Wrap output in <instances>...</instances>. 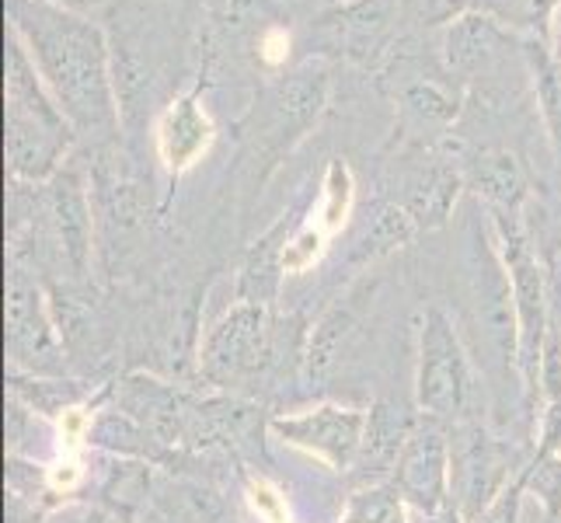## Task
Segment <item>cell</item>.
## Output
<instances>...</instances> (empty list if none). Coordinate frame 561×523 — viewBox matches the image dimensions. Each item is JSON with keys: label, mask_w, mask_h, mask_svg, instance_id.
<instances>
[{"label": "cell", "mask_w": 561, "mask_h": 523, "mask_svg": "<svg viewBox=\"0 0 561 523\" xmlns=\"http://www.w3.org/2000/svg\"><path fill=\"white\" fill-rule=\"evenodd\" d=\"M324 241H328V230L321 224H304L297 227L294 235L286 238V248H283V265H286V276H300L307 273L324 251Z\"/></svg>", "instance_id": "d4e9b609"}, {"label": "cell", "mask_w": 561, "mask_h": 523, "mask_svg": "<svg viewBox=\"0 0 561 523\" xmlns=\"http://www.w3.org/2000/svg\"><path fill=\"white\" fill-rule=\"evenodd\" d=\"M339 523H409V502L401 499L391 481L356 486L353 496L345 499Z\"/></svg>", "instance_id": "ffe728a7"}, {"label": "cell", "mask_w": 561, "mask_h": 523, "mask_svg": "<svg viewBox=\"0 0 561 523\" xmlns=\"http://www.w3.org/2000/svg\"><path fill=\"white\" fill-rule=\"evenodd\" d=\"M419 416H404L394 405H377L366 419L363 447L353 464V481L356 486H377V481H391L394 464L401 457L404 440H409L412 425Z\"/></svg>", "instance_id": "9a60e30c"}, {"label": "cell", "mask_w": 561, "mask_h": 523, "mask_svg": "<svg viewBox=\"0 0 561 523\" xmlns=\"http://www.w3.org/2000/svg\"><path fill=\"white\" fill-rule=\"evenodd\" d=\"M551 49H554V56L561 60V14H558V25H554V43H551Z\"/></svg>", "instance_id": "1f68e13d"}, {"label": "cell", "mask_w": 561, "mask_h": 523, "mask_svg": "<svg viewBox=\"0 0 561 523\" xmlns=\"http://www.w3.org/2000/svg\"><path fill=\"white\" fill-rule=\"evenodd\" d=\"M8 32L18 35L77 137L119 133L112 46L88 14L53 0H8Z\"/></svg>", "instance_id": "6da1fadb"}, {"label": "cell", "mask_w": 561, "mask_h": 523, "mask_svg": "<svg viewBox=\"0 0 561 523\" xmlns=\"http://www.w3.org/2000/svg\"><path fill=\"white\" fill-rule=\"evenodd\" d=\"M524 56H527V67L537 88V102H540V115H545L551 154L561 168V60L548 43H537V38H530L524 46Z\"/></svg>", "instance_id": "ac0fdd59"}, {"label": "cell", "mask_w": 561, "mask_h": 523, "mask_svg": "<svg viewBox=\"0 0 561 523\" xmlns=\"http://www.w3.org/2000/svg\"><path fill=\"white\" fill-rule=\"evenodd\" d=\"M534 401H540V409H545V405H561V328L558 321H551V332L545 339V349H540Z\"/></svg>", "instance_id": "484cf974"}, {"label": "cell", "mask_w": 561, "mask_h": 523, "mask_svg": "<svg viewBox=\"0 0 561 523\" xmlns=\"http://www.w3.org/2000/svg\"><path fill=\"white\" fill-rule=\"evenodd\" d=\"M353 206V174L345 161H332L324 174V189H321V203H318V224L332 235L342 227V220L350 217Z\"/></svg>", "instance_id": "cb8c5ba5"}, {"label": "cell", "mask_w": 561, "mask_h": 523, "mask_svg": "<svg viewBox=\"0 0 561 523\" xmlns=\"http://www.w3.org/2000/svg\"><path fill=\"white\" fill-rule=\"evenodd\" d=\"M276 363V325L273 307L238 300L230 311L209 328L199 366L209 384L238 387L262 377Z\"/></svg>", "instance_id": "277c9868"}, {"label": "cell", "mask_w": 561, "mask_h": 523, "mask_svg": "<svg viewBox=\"0 0 561 523\" xmlns=\"http://www.w3.org/2000/svg\"><path fill=\"white\" fill-rule=\"evenodd\" d=\"M77 133L38 77L32 56L8 32L4 56V161L14 182L46 185L70 161Z\"/></svg>", "instance_id": "7a4b0ae2"}, {"label": "cell", "mask_w": 561, "mask_h": 523, "mask_svg": "<svg viewBox=\"0 0 561 523\" xmlns=\"http://www.w3.org/2000/svg\"><path fill=\"white\" fill-rule=\"evenodd\" d=\"M474 371L450 315L430 307L419 321V363H415V405L422 416L447 425L474 419Z\"/></svg>", "instance_id": "3957f363"}, {"label": "cell", "mask_w": 561, "mask_h": 523, "mask_svg": "<svg viewBox=\"0 0 561 523\" xmlns=\"http://www.w3.org/2000/svg\"><path fill=\"white\" fill-rule=\"evenodd\" d=\"M513 32L485 11H463L443 32V64L457 81H474L499 67Z\"/></svg>", "instance_id": "8fae6325"}, {"label": "cell", "mask_w": 561, "mask_h": 523, "mask_svg": "<svg viewBox=\"0 0 561 523\" xmlns=\"http://www.w3.org/2000/svg\"><path fill=\"white\" fill-rule=\"evenodd\" d=\"M524 499H527V489H524V478L516 475V481H510L506 489H502L485 510H481L474 520L468 523H519V510H524Z\"/></svg>", "instance_id": "83f0119b"}, {"label": "cell", "mask_w": 561, "mask_h": 523, "mask_svg": "<svg viewBox=\"0 0 561 523\" xmlns=\"http://www.w3.org/2000/svg\"><path fill=\"white\" fill-rule=\"evenodd\" d=\"M345 339V318L342 315H328L311 336V345H307V374L311 377H321L328 366H332L339 345Z\"/></svg>", "instance_id": "4316f807"}, {"label": "cell", "mask_w": 561, "mask_h": 523, "mask_svg": "<svg viewBox=\"0 0 561 523\" xmlns=\"http://www.w3.org/2000/svg\"><path fill=\"white\" fill-rule=\"evenodd\" d=\"M60 523H112V520L99 510H70L67 516H60Z\"/></svg>", "instance_id": "f1b7e54d"}, {"label": "cell", "mask_w": 561, "mask_h": 523, "mask_svg": "<svg viewBox=\"0 0 561 523\" xmlns=\"http://www.w3.org/2000/svg\"><path fill=\"white\" fill-rule=\"evenodd\" d=\"M366 419L370 412L350 409V405H314L294 416H276L268 422L286 447H297L307 457L321 461L328 471H353L363 447Z\"/></svg>", "instance_id": "30bf717a"}, {"label": "cell", "mask_w": 561, "mask_h": 523, "mask_svg": "<svg viewBox=\"0 0 561 523\" xmlns=\"http://www.w3.org/2000/svg\"><path fill=\"white\" fill-rule=\"evenodd\" d=\"M328 91H332V77H328L324 64H304L276 77L248 115V133L255 137V154L265 150L276 161L283 150L294 147L321 120Z\"/></svg>", "instance_id": "5b68a950"}, {"label": "cell", "mask_w": 561, "mask_h": 523, "mask_svg": "<svg viewBox=\"0 0 561 523\" xmlns=\"http://www.w3.org/2000/svg\"><path fill=\"white\" fill-rule=\"evenodd\" d=\"M115 401H119V409L129 419H137L158 443H179L188 436L192 412L185 409V401L175 387L137 374L115 387Z\"/></svg>", "instance_id": "5bb4252c"}, {"label": "cell", "mask_w": 561, "mask_h": 523, "mask_svg": "<svg viewBox=\"0 0 561 523\" xmlns=\"http://www.w3.org/2000/svg\"><path fill=\"white\" fill-rule=\"evenodd\" d=\"M8 356L11 374L22 377H56L64 374V342L56 336V321L46 307L38 283L22 262H11L8 273Z\"/></svg>", "instance_id": "8992f818"}, {"label": "cell", "mask_w": 561, "mask_h": 523, "mask_svg": "<svg viewBox=\"0 0 561 523\" xmlns=\"http://www.w3.org/2000/svg\"><path fill=\"white\" fill-rule=\"evenodd\" d=\"M460 185H463V171L447 158H433L404 182L401 206L412 213L419 230H433L450 217V209L460 196Z\"/></svg>", "instance_id": "2e32d148"}, {"label": "cell", "mask_w": 561, "mask_h": 523, "mask_svg": "<svg viewBox=\"0 0 561 523\" xmlns=\"http://www.w3.org/2000/svg\"><path fill=\"white\" fill-rule=\"evenodd\" d=\"M401 105L409 109L419 123H436V126L454 123L457 112H460V99H457V94L450 88L430 81V77H419V81L404 84Z\"/></svg>", "instance_id": "7402d4cb"}, {"label": "cell", "mask_w": 561, "mask_h": 523, "mask_svg": "<svg viewBox=\"0 0 561 523\" xmlns=\"http://www.w3.org/2000/svg\"><path fill=\"white\" fill-rule=\"evenodd\" d=\"M153 144H158V158L164 161L171 179L185 174L209 150L213 123H209L206 109L199 105L196 91L182 94V99H175L158 115V126H153Z\"/></svg>", "instance_id": "4fadbf2b"}, {"label": "cell", "mask_w": 561, "mask_h": 523, "mask_svg": "<svg viewBox=\"0 0 561 523\" xmlns=\"http://www.w3.org/2000/svg\"><path fill=\"white\" fill-rule=\"evenodd\" d=\"M478 11L492 14L506 29L527 32L537 43H554V25L561 14V0H474Z\"/></svg>", "instance_id": "d6986e66"}, {"label": "cell", "mask_w": 561, "mask_h": 523, "mask_svg": "<svg viewBox=\"0 0 561 523\" xmlns=\"http://www.w3.org/2000/svg\"><path fill=\"white\" fill-rule=\"evenodd\" d=\"M35 206L56 265L67 269V276H84L91 262V200L84 171L77 164H64L43 185Z\"/></svg>", "instance_id": "9c48e42d"}, {"label": "cell", "mask_w": 561, "mask_h": 523, "mask_svg": "<svg viewBox=\"0 0 561 523\" xmlns=\"http://www.w3.org/2000/svg\"><path fill=\"white\" fill-rule=\"evenodd\" d=\"M415 235H419V224L412 220V213L401 203H387L377 209L370 230H366L359 241V259H380L387 251L409 245Z\"/></svg>", "instance_id": "44dd1931"}, {"label": "cell", "mask_w": 561, "mask_h": 523, "mask_svg": "<svg viewBox=\"0 0 561 523\" xmlns=\"http://www.w3.org/2000/svg\"><path fill=\"white\" fill-rule=\"evenodd\" d=\"M530 457L492 436L478 419L454 425V502L463 520H474L489 502L516 481Z\"/></svg>", "instance_id": "52a82bcc"}, {"label": "cell", "mask_w": 561, "mask_h": 523, "mask_svg": "<svg viewBox=\"0 0 561 523\" xmlns=\"http://www.w3.org/2000/svg\"><path fill=\"white\" fill-rule=\"evenodd\" d=\"M430 523H468V520H463V513L457 510V502H450V507H443L439 513H433Z\"/></svg>", "instance_id": "f546056e"}, {"label": "cell", "mask_w": 561, "mask_h": 523, "mask_svg": "<svg viewBox=\"0 0 561 523\" xmlns=\"http://www.w3.org/2000/svg\"><path fill=\"white\" fill-rule=\"evenodd\" d=\"M53 4H60V8H70V11H81V14H88V11H94V8L108 4V0H53Z\"/></svg>", "instance_id": "4dcf8cb0"}, {"label": "cell", "mask_w": 561, "mask_h": 523, "mask_svg": "<svg viewBox=\"0 0 561 523\" xmlns=\"http://www.w3.org/2000/svg\"><path fill=\"white\" fill-rule=\"evenodd\" d=\"M391 486L409 502V510L425 516L439 513L454 502V425L433 416L415 419L401 457L394 464Z\"/></svg>", "instance_id": "ba28073f"}, {"label": "cell", "mask_w": 561, "mask_h": 523, "mask_svg": "<svg viewBox=\"0 0 561 523\" xmlns=\"http://www.w3.org/2000/svg\"><path fill=\"white\" fill-rule=\"evenodd\" d=\"M524 489L530 499L540 502L548 520H561V457L558 454H540L534 451L530 461L524 464Z\"/></svg>", "instance_id": "603a6c76"}, {"label": "cell", "mask_w": 561, "mask_h": 523, "mask_svg": "<svg viewBox=\"0 0 561 523\" xmlns=\"http://www.w3.org/2000/svg\"><path fill=\"white\" fill-rule=\"evenodd\" d=\"M463 182L489 206L492 217H524L530 174L510 147H481L463 161Z\"/></svg>", "instance_id": "7c38bea8"}, {"label": "cell", "mask_w": 561, "mask_h": 523, "mask_svg": "<svg viewBox=\"0 0 561 523\" xmlns=\"http://www.w3.org/2000/svg\"><path fill=\"white\" fill-rule=\"evenodd\" d=\"M286 238H289L286 224H276L251 245L248 259L241 265V276H238V300L262 304V307H273L279 300V286L286 276V265H283Z\"/></svg>", "instance_id": "e0dca14e"}]
</instances>
